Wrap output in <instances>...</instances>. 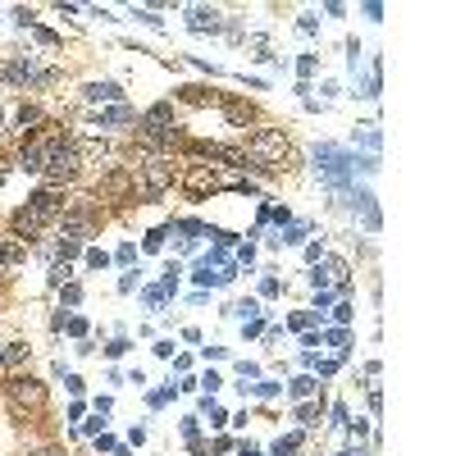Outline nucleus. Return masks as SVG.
<instances>
[{
  "instance_id": "11",
  "label": "nucleus",
  "mask_w": 456,
  "mask_h": 456,
  "mask_svg": "<svg viewBox=\"0 0 456 456\" xmlns=\"http://www.w3.org/2000/svg\"><path fill=\"white\" fill-rule=\"evenodd\" d=\"M27 206H37V210H42L46 219H51L55 210H60V192H55V187H42V192H37L32 201H27Z\"/></svg>"
},
{
  "instance_id": "6",
  "label": "nucleus",
  "mask_w": 456,
  "mask_h": 456,
  "mask_svg": "<svg viewBox=\"0 0 456 456\" xmlns=\"http://www.w3.org/2000/svg\"><path fill=\"white\" fill-rule=\"evenodd\" d=\"M42 228H46V215H42L37 206H23V210L14 215V238H27V242H32Z\"/></svg>"
},
{
  "instance_id": "36",
  "label": "nucleus",
  "mask_w": 456,
  "mask_h": 456,
  "mask_svg": "<svg viewBox=\"0 0 456 456\" xmlns=\"http://www.w3.org/2000/svg\"><path fill=\"white\" fill-rule=\"evenodd\" d=\"M160 247H164V233H160V228H155V233H151V238H147V251H160Z\"/></svg>"
},
{
  "instance_id": "27",
  "label": "nucleus",
  "mask_w": 456,
  "mask_h": 456,
  "mask_svg": "<svg viewBox=\"0 0 456 456\" xmlns=\"http://www.w3.org/2000/svg\"><path fill=\"white\" fill-rule=\"evenodd\" d=\"M133 14H137V18H142V23H151V27H160V23H164V18H160V14H155V9H133Z\"/></svg>"
},
{
  "instance_id": "39",
  "label": "nucleus",
  "mask_w": 456,
  "mask_h": 456,
  "mask_svg": "<svg viewBox=\"0 0 456 456\" xmlns=\"http://www.w3.org/2000/svg\"><path fill=\"white\" fill-rule=\"evenodd\" d=\"M242 456H260V452H256V448H242Z\"/></svg>"
},
{
  "instance_id": "37",
  "label": "nucleus",
  "mask_w": 456,
  "mask_h": 456,
  "mask_svg": "<svg viewBox=\"0 0 456 456\" xmlns=\"http://www.w3.org/2000/svg\"><path fill=\"white\" fill-rule=\"evenodd\" d=\"M78 256V242H60V260H73Z\"/></svg>"
},
{
  "instance_id": "25",
  "label": "nucleus",
  "mask_w": 456,
  "mask_h": 456,
  "mask_svg": "<svg viewBox=\"0 0 456 456\" xmlns=\"http://www.w3.org/2000/svg\"><path fill=\"white\" fill-rule=\"evenodd\" d=\"M238 374L242 379H260V365L256 361H238Z\"/></svg>"
},
{
  "instance_id": "4",
  "label": "nucleus",
  "mask_w": 456,
  "mask_h": 456,
  "mask_svg": "<svg viewBox=\"0 0 456 456\" xmlns=\"http://www.w3.org/2000/svg\"><path fill=\"white\" fill-rule=\"evenodd\" d=\"M46 169H51V183L73 178V173H78V147H69V142L51 147V155H46Z\"/></svg>"
},
{
  "instance_id": "9",
  "label": "nucleus",
  "mask_w": 456,
  "mask_h": 456,
  "mask_svg": "<svg viewBox=\"0 0 456 456\" xmlns=\"http://www.w3.org/2000/svg\"><path fill=\"white\" fill-rule=\"evenodd\" d=\"M82 92H87V101H123V87L119 82H87Z\"/></svg>"
},
{
  "instance_id": "40",
  "label": "nucleus",
  "mask_w": 456,
  "mask_h": 456,
  "mask_svg": "<svg viewBox=\"0 0 456 456\" xmlns=\"http://www.w3.org/2000/svg\"><path fill=\"white\" fill-rule=\"evenodd\" d=\"M343 456H370V452H343Z\"/></svg>"
},
{
  "instance_id": "10",
  "label": "nucleus",
  "mask_w": 456,
  "mask_h": 456,
  "mask_svg": "<svg viewBox=\"0 0 456 456\" xmlns=\"http://www.w3.org/2000/svg\"><path fill=\"white\" fill-rule=\"evenodd\" d=\"M137 114H133V105H114V110H105V114H96V123L101 128H119V123H133Z\"/></svg>"
},
{
  "instance_id": "7",
  "label": "nucleus",
  "mask_w": 456,
  "mask_h": 456,
  "mask_svg": "<svg viewBox=\"0 0 456 456\" xmlns=\"http://www.w3.org/2000/svg\"><path fill=\"white\" fill-rule=\"evenodd\" d=\"M46 155H51V142H42V137L27 142V147H23V169L27 173H42L46 169Z\"/></svg>"
},
{
  "instance_id": "22",
  "label": "nucleus",
  "mask_w": 456,
  "mask_h": 456,
  "mask_svg": "<svg viewBox=\"0 0 456 456\" xmlns=\"http://www.w3.org/2000/svg\"><path fill=\"white\" fill-rule=\"evenodd\" d=\"M23 356H27V347H23V343H5V361H9V365H18Z\"/></svg>"
},
{
  "instance_id": "5",
  "label": "nucleus",
  "mask_w": 456,
  "mask_h": 456,
  "mask_svg": "<svg viewBox=\"0 0 456 456\" xmlns=\"http://www.w3.org/2000/svg\"><path fill=\"white\" fill-rule=\"evenodd\" d=\"M142 183H147V197H151V201H155V197H164V187L173 183V164L151 160V164H147V178H142Z\"/></svg>"
},
{
  "instance_id": "34",
  "label": "nucleus",
  "mask_w": 456,
  "mask_h": 456,
  "mask_svg": "<svg viewBox=\"0 0 456 456\" xmlns=\"http://www.w3.org/2000/svg\"><path fill=\"white\" fill-rule=\"evenodd\" d=\"M324 306H333V292H328V288H319V292H315V310H324Z\"/></svg>"
},
{
  "instance_id": "12",
  "label": "nucleus",
  "mask_w": 456,
  "mask_h": 456,
  "mask_svg": "<svg viewBox=\"0 0 456 456\" xmlns=\"http://www.w3.org/2000/svg\"><path fill=\"white\" fill-rule=\"evenodd\" d=\"M64 238H69V242L87 238V215H82V210H73V215H64Z\"/></svg>"
},
{
  "instance_id": "18",
  "label": "nucleus",
  "mask_w": 456,
  "mask_h": 456,
  "mask_svg": "<svg viewBox=\"0 0 456 456\" xmlns=\"http://www.w3.org/2000/svg\"><path fill=\"white\" fill-rule=\"evenodd\" d=\"M242 393H256V397H278V383L260 379V383H242Z\"/></svg>"
},
{
  "instance_id": "2",
  "label": "nucleus",
  "mask_w": 456,
  "mask_h": 456,
  "mask_svg": "<svg viewBox=\"0 0 456 456\" xmlns=\"http://www.w3.org/2000/svg\"><path fill=\"white\" fill-rule=\"evenodd\" d=\"M315 164L324 169L328 183H343L347 169H352V155H347L343 147H333V142H324V147H315Z\"/></svg>"
},
{
  "instance_id": "30",
  "label": "nucleus",
  "mask_w": 456,
  "mask_h": 456,
  "mask_svg": "<svg viewBox=\"0 0 456 456\" xmlns=\"http://www.w3.org/2000/svg\"><path fill=\"white\" fill-rule=\"evenodd\" d=\"M333 319H338V324H347V319H352V302H338L333 306Z\"/></svg>"
},
{
  "instance_id": "33",
  "label": "nucleus",
  "mask_w": 456,
  "mask_h": 456,
  "mask_svg": "<svg viewBox=\"0 0 456 456\" xmlns=\"http://www.w3.org/2000/svg\"><path fill=\"white\" fill-rule=\"evenodd\" d=\"M228 119H233V123H247L251 110H242V105H228Z\"/></svg>"
},
{
  "instance_id": "29",
  "label": "nucleus",
  "mask_w": 456,
  "mask_h": 456,
  "mask_svg": "<svg viewBox=\"0 0 456 456\" xmlns=\"http://www.w3.org/2000/svg\"><path fill=\"white\" fill-rule=\"evenodd\" d=\"M78 302H82V288L69 283V288H64V306H78Z\"/></svg>"
},
{
  "instance_id": "21",
  "label": "nucleus",
  "mask_w": 456,
  "mask_h": 456,
  "mask_svg": "<svg viewBox=\"0 0 456 456\" xmlns=\"http://www.w3.org/2000/svg\"><path fill=\"white\" fill-rule=\"evenodd\" d=\"M142 297H147V306H151V310H164V297H169V292H164V288H147Z\"/></svg>"
},
{
  "instance_id": "13",
  "label": "nucleus",
  "mask_w": 456,
  "mask_h": 456,
  "mask_svg": "<svg viewBox=\"0 0 456 456\" xmlns=\"http://www.w3.org/2000/svg\"><path fill=\"white\" fill-rule=\"evenodd\" d=\"M356 206H361V215H365V228H379V210H374L370 192H356Z\"/></svg>"
},
{
  "instance_id": "31",
  "label": "nucleus",
  "mask_w": 456,
  "mask_h": 456,
  "mask_svg": "<svg viewBox=\"0 0 456 456\" xmlns=\"http://www.w3.org/2000/svg\"><path fill=\"white\" fill-rule=\"evenodd\" d=\"M114 448H119V443H114L110 433H96V452H114Z\"/></svg>"
},
{
  "instance_id": "28",
  "label": "nucleus",
  "mask_w": 456,
  "mask_h": 456,
  "mask_svg": "<svg viewBox=\"0 0 456 456\" xmlns=\"http://www.w3.org/2000/svg\"><path fill=\"white\" fill-rule=\"evenodd\" d=\"M133 260H137V247H133V242H123V247H119V265H133Z\"/></svg>"
},
{
  "instance_id": "35",
  "label": "nucleus",
  "mask_w": 456,
  "mask_h": 456,
  "mask_svg": "<svg viewBox=\"0 0 456 456\" xmlns=\"http://www.w3.org/2000/svg\"><path fill=\"white\" fill-rule=\"evenodd\" d=\"M233 310H238L242 319H256V310H260V306H256V302H242V306H233Z\"/></svg>"
},
{
  "instance_id": "41",
  "label": "nucleus",
  "mask_w": 456,
  "mask_h": 456,
  "mask_svg": "<svg viewBox=\"0 0 456 456\" xmlns=\"http://www.w3.org/2000/svg\"><path fill=\"white\" fill-rule=\"evenodd\" d=\"M0 361H5V343H0Z\"/></svg>"
},
{
  "instance_id": "24",
  "label": "nucleus",
  "mask_w": 456,
  "mask_h": 456,
  "mask_svg": "<svg viewBox=\"0 0 456 456\" xmlns=\"http://www.w3.org/2000/svg\"><path fill=\"white\" fill-rule=\"evenodd\" d=\"M37 119H42V110H37V105H23V110H18V123H23V128H27V123H37Z\"/></svg>"
},
{
  "instance_id": "17",
  "label": "nucleus",
  "mask_w": 456,
  "mask_h": 456,
  "mask_svg": "<svg viewBox=\"0 0 456 456\" xmlns=\"http://www.w3.org/2000/svg\"><path fill=\"white\" fill-rule=\"evenodd\" d=\"M274 242H283V247H297V242H306V224H288Z\"/></svg>"
},
{
  "instance_id": "14",
  "label": "nucleus",
  "mask_w": 456,
  "mask_h": 456,
  "mask_svg": "<svg viewBox=\"0 0 456 456\" xmlns=\"http://www.w3.org/2000/svg\"><path fill=\"white\" fill-rule=\"evenodd\" d=\"M297 448H302V433H283V438H274V448H269V456H292Z\"/></svg>"
},
{
  "instance_id": "26",
  "label": "nucleus",
  "mask_w": 456,
  "mask_h": 456,
  "mask_svg": "<svg viewBox=\"0 0 456 456\" xmlns=\"http://www.w3.org/2000/svg\"><path fill=\"white\" fill-rule=\"evenodd\" d=\"M297 420H302V424H319V406H302V411H297Z\"/></svg>"
},
{
  "instance_id": "15",
  "label": "nucleus",
  "mask_w": 456,
  "mask_h": 456,
  "mask_svg": "<svg viewBox=\"0 0 456 456\" xmlns=\"http://www.w3.org/2000/svg\"><path fill=\"white\" fill-rule=\"evenodd\" d=\"M18 260H23V247H18V242H0V269L18 265Z\"/></svg>"
},
{
  "instance_id": "19",
  "label": "nucleus",
  "mask_w": 456,
  "mask_h": 456,
  "mask_svg": "<svg viewBox=\"0 0 456 456\" xmlns=\"http://www.w3.org/2000/svg\"><path fill=\"white\" fill-rule=\"evenodd\" d=\"M201 411L210 415V424H215V429H219V424H228V415H224V411H219V406H215V397H206V402H201Z\"/></svg>"
},
{
  "instance_id": "32",
  "label": "nucleus",
  "mask_w": 456,
  "mask_h": 456,
  "mask_svg": "<svg viewBox=\"0 0 456 456\" xmlns=\"http://www.w3.org/2000/svg\"><path fill=\"white\" fill-rule=\"evenodd\" d=\"M128 347H133V343H128V338H114V343H110V347H105V352H110V356H123V352H128Z\"/></svg>"
},
{
  "instance_id": "3",
  "label": "nucleus",
  "mask_w": 456,
  "mask_h": 456,
  "mask_svg": "<svg viewBox=\"0 0 456 456\" xmlns=\"http://www.w3.org/2000/svg\"><path fill=\"white\" fill-rule=\"evenodd\" d=\"M9 402H14V411H23V406H46V383H37L32 374H18V379H9Z\"/></svg>"
},
{
  "instance_id": "38",
  "label": "nucleus",
  "mask_w": 456,
  "mask_h": 456,
  "mask_svg": "<svg viewBox=\"0 0 456 456\" xmlns=\"http://www.w3.org/2000/svg\"><path fill=\"white\" fill-rule=\"evenodd\" d=\"M32 456H64V452H55V448H42V452H32Z\"/></svg>"
},
{
  "instance_id": "16",
  "label": "nucleus",
  "mask_w": 456,
  "mask_h": 456,
  "mask_svg": "<svg viewBox=\"0 0 456 456\" xmlns=\"http://www.w3.org/2000/svg\"><path fill=\"white\" fill-rule=\"evenodd\" d=\"M315 388H319L315 374H302V379H292V397H297V402H306V397L315 393Z\"/></svg>"
},
{
  "instance_id": "8",
  "label": "nucleus",
  "mask_w": 456,
  "mask_h": 456,
  "mask_svg": "<svg viewBox=\"0 0 456 456\" xmlns=\"http://www.w3.org/2000/svg\"><path fill=\"white\" fill-rule=\"evenodd\" d=\"M187 23H192V32H219L215 9H187Z\"/></svg>"
},
{
  "instance_id": "20",
  "label": "nucleus",
  "mask_w": 456,
  "mask_h": 456,
  "mask_svg": "<svg viewBox=\"0 0 456 456\" xmlns=\"http://www.w3.org/2000/svg\"><path fill=\"white\" fill-rule=\"evenodd\" d=\"M361 147L370 151V155L379 151V128H374V123H365V128H361Z\"/></svg>"
},
{
  "instance_id": "23",
  "label": "nucleus",
  "mask_w": 456,
  "mask_h": 456,
  "mask_svg": "<svg viewBox=\"0 0 456 456\" xmlns=\"http://www.w3.org/2000/svg\"><path fill=\"white\" fill-rule=\"evenodd\" d=\"M87 265H92V269H105V265H110V256H105V251H87Z\"/></svg>"
},
{
  "instance_id": "1",
  "label": "nucleus",
  "mask_w": 456,
  "mask_h": 456,
  "mask_svg": "<svg viewBox=\"0 0 456 456\" xmlns=\"http://www.w3.org/2000/svg\"><path fill=\"white\" fill-rule=\"evenodd\" d=\"M247 151L256 155L260 164H274V160H283V155H288V137H283V133H274V128H260L256 137L247 142Z\"/></svg>"
}]
</instances>
